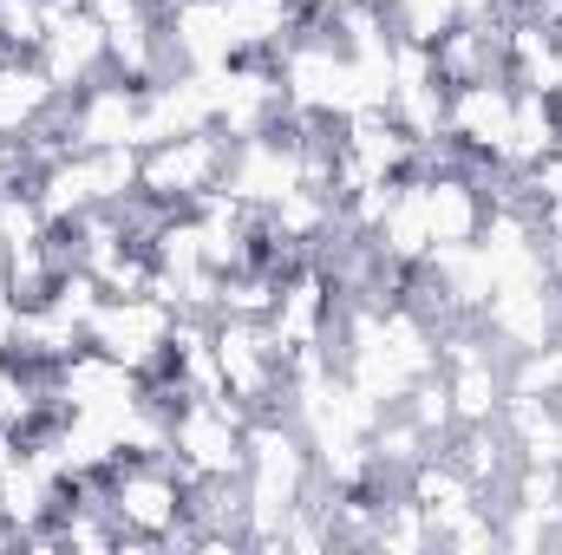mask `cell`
<instances>
[{
  "label": "cell",
  "mask_w": 562,
  "mask_h": 555,
  "mask_svg": "<svg viewBox=\"0 0 562 555\" xmlns=\"http://www.w3.org/2000/svg\"><path fill=\"white\" fill-rule=\"evenodd\" d=\"M216 7H223L229 46L256 59H281L301 33V0H216Z\"/></svg>",
  "instance_id": "8992f818"
},
{
  "label": "cell",
  "mask_w": 562,
  "mask_h": 555,
  "mask_svg": "<svg viewBox=\"0 0 562 555\" xmlns=\"http://www.w3.org/2000/svg\"><path fill=\"white\" fill-rule=\"evenodd\" d=\"M562 150V105L537 86H517V118H510V144H504V163H537Z\"/></svg>",
  "instance_id": "ba28073f"
},
{
  "label": "cell",
  "mask_w": 562,
  "mask_h": 555,
  "mask_svg": "<svg viewBox=\"0 0 562 555\" xmlns=\"http://www.w3.org/2000/svg\"><path fill=\"white\" fill-rule=\"evenodd\" d=\"M40 66H46V79L59 86V99L86 92L92 79L112 72L105 26H99L86 7H53V0H46V46H40Z\"/></svg>",
  "instance_id": "3957f363"
},
{
  "label": "cell",
  "mask_w": 562,
  "mask_h": 555,
  "mask_svg": "<svg viewBox=\"0 0 562 555\" xmlns=\"http://www.w3.org/2000/svg\"><path fill=\"white\" fill-rule=\"evenodd\" d=\"M504 386L510 399H562V347H530V353H510L504 360Z\"/></svg>",
  "instance_id": "30bf717a"
},
{
  "label": "cell",
  "mask_w": 562,
  "mask_h": 555,
  "mask_svg": "<svg viewBox=\"0 0 562 555\" xmlns=\"http://www.w3.org/2000/svg\"><path fill=\"white\" fill-rule=\"evenodd\" d=\"M445 380H451V412H458V424L504 418V399H510L504 360H477V366H458V373H445Z\"/></svg>",
  "instance_id": "9c48e42d"
},
{
  "label": "cell",
  "mask_w": 562,
  "mask_h": 555,
  "mask_svg": "<svg viewBox=\"0 0 562 555\" xmlns=\"http://www.w3.org/2000/svg\"><path fill=\"white\" fill-rule=\"evenodd\" d=\"M40 399V380L20 366V360H0V424H20Z\"/></svg>",
  "instance_id": "8fae6325"
},
{
  "label": "cell",
  "mask_w": 562,
  "mask_h": 555,
  "mask_svg": "<svg viewBox=\"0 0 562 555\" xmlns=\"http://www.w3.org/2000/svg\"><path fill=\"white\" fill-rule=\"evenodd\" d=\"M170 320H177V307H164L150 294H105L99 314L86 320V347H99V353L125 360L132 373H144L170 347Z\"/></svg>",
  "instance_id": "7a4b0ae2"
},
{
  "label": "cell",
  "mask_w": 562,
  "mask_h": 555,
  "mask_svg": "<svg viewBox=\"0 0 562 555\" xmlns=\"http://www.w3.org/2000/svg\"><path fill=\"white\" fill-rule=\"evenodd\" d=\"M543 262H550V287L562 294V216L543 223Z\"/></svg>",
  "instance_id": "4fadbf2b"
},
{
  "label": "cell",
  "mask_w": 562,
  "mask_h": 555,
  "mask_svg": "<svg viewBox=\"0 0 562 555\" xmlns=\"http://www.w3.org/2000/svg\"><path fill=\"white\" fill-rule=\"evenodd\" d=\"M484 333L510 353H530V347H550L562 327V294L550 281H510V287H491V301L477 307Z\"/></svg>",
  "instance_id": "277c9868"
},
{
  "label": "cell",
  "mask_w": 562,
  "mask_h": 555,
  "mask_svg": "<svg viewBox=\"0 0 562 555\" xmlns=\"http://www.w3.org/2000/svg\"><path fill=\"white\" fill-rule=\"evenodd\" d=\"M557 347H562V327H557Z\"/></svg>",
  "instance_id": "5bb4252c"
},
{
  "label": "cell",
  "mask_w": 562,
  "mask_h": 555,
  "mask_svg": "<svg viewBox=\"0 0 562 555\" xmlns=\"http://www.w3.org/2000/svg\"><path fill=\"white\" fill-rule=\"evenodd\" d=\"M491 216V196H484V177L451 163V170H425V223H431V249H451V242H477Z\"/></svg>",
  "instance_id": "5b68a950"
},
{
  "label": "cell",
  "mask_w": 562,
  "mask_h": 555,
  "mask_svg": "<svg viewBox=\"0 0 562 555\" xmlns=\"http://www.w3.org/2000/svg\"><path fill=\"white\" fill-rule=\"evenodd\" d=\"M223 170H229V138H223L216 125H203V132L150 144V150H144L138 190H150V196L170 203V209H196L210 190H223Z\"/></svg>",
  "instance_id": "6da1fadb"
},
{
  "label": "cell",
  "mask_w": 562,
  "mask_h": 555,
  "mask_svg": "<svg viewBox=\"0 0 562 555\" xmlns=\"http://www.w3.org/2000/svg\"><path fill=\"white\" fill-rule=\"evenodd\" d=\"M13 333H20V301H13V287H0V360L13 353Z\"/></svg>",
  "instance_id": "7c38bea8"
},
{
  "label": "cell",
  "mask_w": 562,
  "mask_h": 555,
  "mask_svg": "<svg viewBox=\"0 0 562 555\" xmlns=\"http://www.w3.org/2000/svg\"><path fill=\"white\" fill-rule=\"evenodd\" d=\"M59 105V86L40 59H0V138H26Z\"/></svg>",
  "instance_id": "52a82bcc"
}]
</instances>
